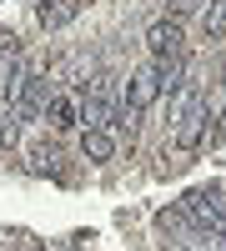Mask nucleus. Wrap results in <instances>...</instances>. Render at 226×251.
Instances as JSON below:
<instances>
[{
  "instance_id": "nucleus-1",
  "label": "nucleus",
  "mask_w": 226,
  "mask_h": 251,
  "mask_svg": "<svg viewBox=\"0 0 226 251\" xmlns=\"http://www.w3.org/2000/svg\"><path fill=\"white\" fill-rule=\"evenodd\" d=\"M116 100H121V75L96 71V75L86 80V91H80V126H106V131H111Z\"/></svg>"
},
{
  "instance_id": "nucleus-2",
  "label": "nucleus",
  "mask_w": 226,
  "mask_h": 251,
  "mask_svg": "<svg viewBox=\"0 0 226 251\" xmlns=\"http://www.w3.org/2000/svg\"><path fill=\"white\" fill-rule=\"evenodd\" d=\"M211 121H216V116H211V106H206V91H201V96L191 100V106L176 116V146H181V151H196V146L206 141Z\"/></svg>"
},
{
  "instance_id": "nucleus-3",
  "label": "nucleus",
  "mask_w": 226,
  "mask_h": 251,
  "mask_svg": "<svg viewBox=\"0 0 226 251\" xmlns=\"http://www.w3.org/2000/svg\"><path fill=\"white\" fill-rule=\"evenodd\" d=\"M146 50H151V60L186 55V35H181V20H176V15H161V20H151V30H146Z\"/></svg>"
},
{
  "instance_id": "nucleus-4",
  "label": "nucleus",
  "mask_w": 226,
  "mask_h": 251,
  "mask_svg": "<svg viewBox=\"0 0 226 251\" xmlns=\"http://www.w3.org/2000/svg\"><path fill=\"white\" fill-rule=\"evenodd\" d=\"M181 211H186L201 231H211V236H226V211L216 206V196L211 191H191L186 201H181Z\"/></svg>"
},
{
  "instance_id": "nucleus-5",
  "label": "nucleus",
  "mask_w": 226,
  "mask_h": 251,
  "mask_svg": "<svg viewBox=\"0 0 226 251\" xmlns=\"http://www.w3.org/2000/svg\"><path fill=\"white\" fill-rule=\"evenodd\" d=\"M121 91H126V106H131V111H146L151 100L161 96L156 66H141V71H131V80H121Z\"/></svg>"
},
{
  "instance_id": "nucleus-6",
  "label": "nucleus",
  "mask_w": 226,
  "mask_h": 251,
  "mask_svg": "<svg viewBox=\"0 0 226 251\" xmlns=\"http://www.w3.org/2000/svg\"><path fill=\"white\" fill-rule=\"evenodd\" d=\"M46 121L55 126V131L80 126V96H75V91H55V96L46 100Z\"/></svg>"
},
{
  "instance_id": "nucleus-7",
  "label": "nucleus",
  "mask_w": 226,
  "mask_h": 251,
  "mask_svg": "<svg viewBox=\"0 0 226 251\" xmlns=\"http://www.w3.org/2000/svg\"><path fill=\"white\" fill-rule=\"evenodd\" d=\"M80 156L86 161H111L116 156V136L106 126H80Z\"/></svg>"
},
{
  "instance_id": "nucleus-8",
  "label": "nucleus",
  "mask_w": 226,
  "mask_h": 251,
  "mask_svg": "<svg viewBox=\"0 0 226 251\" xmlns=\"http://www.w3.org/2000/svg\"><path fill=\"white\" fill-rule=\"evenodd\" d=\"M80 10V0H40L35 5V20H40V30H60V25H71Z\"/></svg>"
},
{
  "instance_id": "nucleus-9",
  "label": "nucleus",
  "mask_w": 226,
  "mask_h": 251,
  "mask_svg": "<svg viewBox=\"0 0 226 251\" xmlns=\"http://www.w3.org/2000/svg\"><path fill=\"white\" fill-rule=\"evenodd\" d=\"M201 30H206V40H226V0L201 5Z\"/></svg>"
},
{
  "instance_id": "nucleus-10",
  "label": "nucleus",
  "mask_w": 226,
  "mask_h": 251,
  "mask_svg": "<svg viewBox=\"0 0 226 251\" xmlns=\"http://www.w3.org/2000/svg\"><path fill=\"white\" fill-rule=\"evenodd\" d=\"M196 10H201V0H166V15H176V20H186Z\"/></svg>"
},
{
  "instance_id": "nucleus-11",
  "label": "nucleus",
  "mask_w": 226,
  "mask_h": 251,
  "mask_svg": "<svg viewBox=\"0 0 226 251\" xmlns=\"http://www.w3.org/2000/svg\"><path fill=\"white\" fill-rule=\"evenodd\" d=\"M216 136H226V106L216 111Z\"/></svg>"
},
{
  "instance_id": "nucleus-12",
  "label": "nucleus",
  "mask_w": 226,
  "mask_h": 251,
  "mask_svg": "<svg viewBox=\"0 0 226 251\" xmlns=\"http://www.w3.org/2000/svg\"><path fill=\"white\" fill-rule=\"evenodd\" d=\"M66 251H75V246H66Z\"/></svg>"
}]
</instances>
